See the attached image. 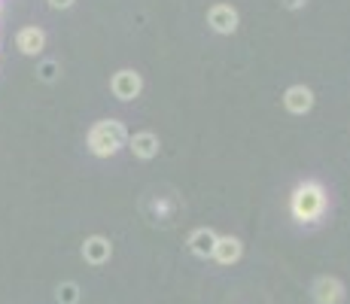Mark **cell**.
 Listing matches in <instances>:
<instances>
[{"mask_svg": "<svg viewBox=\"0 0 350 304\" xmlns=\"http://www.w3.org/2000/svg\"><path fill=\"white\" fill-rule=\"evenodd\" d=\"M326 204H329L326 189H323V182H317V180L299 182V186L293 189V195H289V213H293V219L301 222V225H311V222L323 219Z\"/></svg>", "mask_w": 350, "mask_h": 304, "instance_id": "obj_1", "label": "cell"}, {"mask_svg": "<svg viewBox=\"0 0 350 304\" xmlns=\"http://www.w3.org/2000/svg\"><path fill=\"white\" fill-rule=\"evenodd\" d=\"M85 143H89L92 155H98V158H110V155H116L128 143V131L119 119H100L89 128Z\"/></svg>", "mask_w": 350, "mask_h": 304, "instance_id": "obj_2", "label": "cell"}, {"mask_svg": "<svg viewBox=\"0 0 350 304\" xmlns=\"http://www.w3.org/2000/svg\"><path fill=\"white\" fill-rule=\"evenodd\" d=\"M110 92L116 94L119 100H134L140 92H144V79H140L137 70H116L110 79Z\"/></svg>", "mask_w": 350, "mask_h": 304, "instance_id": "obj_3", "label": "cell"}, {"mask_svg": "<svg viewBox=\"0 0 350 304\" xmlns=\"http://www.w3.org/2000/svg\"><path fill=\"white\" fill-rule=\"evenodd\" d=\"M238 10L232 3H213L207 10V25H211L217 33H234L238 31Z\"/></svg>", "mask_w": 350, "mask_h": 304, "instance_id": "obj_4", "label": "cell"}, {"mask_svg": "<svg viewBox=\"0 0 350 304\" xmlns=\"http://www.w3.org/2000/svg\"><path fill=\"white\" fill-rule=\"evenodd\" d=\"M311 295L317 304H341L345 301V283L338 277H317L311 286Z\"/></svg>", "mask_w": 350, "mask_h": 304, "instance_id": "obj_5", "label": "cell"}, {"mask_svg": "<svg viewBox=\"0 0 350 304\" xmlns=\"http://www.w3.org/2000/svg\"><path fill=\"white\" fill-rule=\"evenodd\" d=\"M110 255H113V243L110 238H104V234H92V238H85L83 243V259L89 262V265H107L110 262Z\"/></svg>", "mask_w": 350, "mask_h": 304, "instance_id": "obj_6", "label": "cell"}, {"mask_svg": "<svg viewBox=\"0 0 350 304\" xmlns=\"http://www.w3.org/2000/svg\"><path fill=\"white\" fill-rule=\"evenodd\" d=\"M241 255H244V243H241L234 234H217V247H213V262H219V265H234V262H241Z\"/></svg>", "mask_w": 350, "mask_h": 304, "instance_id": "obj_7", "label": "cell"}, {"mask_svg": "<svg viewBox=\"0 0 350 304\" xmlns=\"http://www.w3.org/2000/svg\"><path fill=\"white\" fill-rule=\"evenodd\" d=\"M16 46H18V52H22V55L37 58L40 52L46 49V33H43V28H37V25H28V28H22V31L16 33Z\"/></svg>", "mask_w": 350, "mask_h": 304, "instance_id": "obj_8", "label": "cell"}, {"mask_svg": "<svg viewBox=\"0 0 350 304\" xmlns=\"http://www.w3.org/2000/svg\"><path fill=\"white\" fill-rule=\"evenodd\" d=\"M284 107L293 116H305L308 110L314 107V92L308 85H289L284 92Z\"/></svg>", "mask_w": 350, "mask_h": 304, "instance_id": "obj_9", "label": "cell"}, {"mask_svg": "<svg viewBox=\"0 0 350 304\" xmlns=\"http://www.w3.org/2000/svg\"><path fill=\"white\" fill-rule=\"evenodd\" d=\"M128 150H131L137 158H144V161H150V158H156L159 155V137L152 131H137V134H131L128 137Z\"/></svg>", "mask_w": 350, "mask_h": 304, "instance_id": "obj_10", "label": "cell"}, {"mask_svg": "<svg viewBox=\"0 0 350 304\" xmlns=\"http://www.w3.org/2000/svg\"><path fill=\"white\" fill-rule=\"evenodd\" d=\"M213 247H217V232L213 228H195L189 234V253L198 259H211Z\"/></svg>", "mask_w": 350, "mask_h": 304, "instance_id": "obj_11", "label": "cell"}, {"mask_svg": "<svg viewBox=\"0 0 350 304\" xmlns=\"http://www.w3.org/2000/svg\"><path fill=\"white\" fill-rule=\"evenodd\" d=\"M55 295H58V301H62V304H77V301H79V286L67 280V283H62V286H58Z\"/></svg>", "mask_w": 350, "mask_h": 304, "instance_id": "obj_12", "label": "cell"}, {"mask_svg": "<svg viewBox=\"0 0 350 304\" xmlns=\"http://www.w3.org/2000/svg\"><path fill=\"white\" fill-rule=\"evenodd\" d=\"M58 70H62V67H58V61H43V64L37 67V77L43 79V83H55Z\"/></svg>", "mask_w": 350, "mask_h": 304, "instance_id": "obj_13", "label": "cell"}, {"mask_svg": "<svg viewBox=\"0 0 350 304\" xmlns=\"http://www.w3.org/2000/svg\"><path fill=\"white\" fill-rule=\"evenodd\" d=\"M73 3H77V0H49L52 10H70Z\"/></svg>", "mask_w": 350, "mask_h": 304, "instance_id": "obj_14", "label": "cell"}, {"mask_svg": "<svg viewBox=\"0 0 350 304\" xmlns=\"http://www.w3.org/2000/svg\"><path fill=\"white\" fill-rule=\"evenodd\" d=\"M308 0H284V6L286 10H301V6H305Z\"/></svg>", "mask_w": 350, "mask_h": 304, "instance_id": "obj_15", "label": "cell"}, {"mask_svg": "<svg viewBox=\"0 0 350 304\" xmlns=\"http://www.w3.org/2000/svg\"><path fill=\"white\" fill-rule=\"evenodd\" d=\"M0 12H3V6H0Z\"/></svg>", "mask_w": 350, "mask_h": 304, "instance_id": "obj_16", "label": "cell"}]
</instances>
